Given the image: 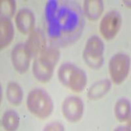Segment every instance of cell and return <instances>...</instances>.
I'll return each instance as SVG.
<instances>
[{
    "mask_svg": "<svg viewBox=\"0 0 131 131\" xmlns=\"http://www.w3.org/2000/svg\"><path fill=\"white\" fill-rule=\"evenodd\" d=\"M49 36L66 43L80 34L84 20L79 5L72 2L49 1L45 8Z\"/></svg>",
    "mask_w": 131,
    "mask_h": 131,
    "instance_id": "obj_1",
    "label": "cell"
},
{
    "mask_svg": "<svg viewBox=\"0 0 131 131\" xmlns=\"http://www.w3.org/2000/svg\"><path fill=\"white\" fill-rule=\"evenodd\" d=\"M60 57V53L54 47H46L36 57L33 63V74L41 83L49 81L53 75L54 70Z\"/></svg>",
    "mask_w": 131,
    "mask_h": 131,
    "instance_id": "obj_2",
    "label": "cell"
},
{
    "mask_svg": "<svg viewBox=\"0 0 131 131\" xmlns=\"http://www.w3.org/2000/svg\"><path fill=\"white\" fill-rule=\"evenodd\" d=\"M58 78L64 86L75 92L83 91L86 85L85 72L71 63L62 64L58 70Z\"/></svg>",
    "mask_w": 131,
    "mask_h": 131,
    "instance_id": "obj_3",
    "label": "cell"
},
{
    "mask_svg": "<svg viewBox=\"0 0 131 131\" xmlns=\"http://www.w3.org/2000/svg\"><path fill=\"white\" fill-rule=\"evenodd\" d=\"M26 104L30 112L39 119H46L53 111L52 98L41 89H35L30 91L27 97Z\"/></svg>",
    "mask_w": 131,
    "mask_h": 131,
    "instance_id": "obj_4",
    "label": "cell"
},
{
    "mask_svg": "<svg viewBox=\"0 0 131 131\" xmlns=\"http://www.w3.org/2000/svg\"><path fill=\"white\" fill-rule=\"evenodd\" d=\"M104 45L98 36L90 37L85 44L83 57L86 64L93 70H98L104 64Z\"/></svg>",
    "mask_w": 131,
    "mask_h": 131,
    "instance_id": "obj_5",
    "label": "cell"
},
{
    "mask_svg": "<svg viewBox=\"0 0 131 131\" xmlns=\"http://www.w3.org/2000/svg\"><path fill=\"white\" fill-rule=\"evenodd\" d=\"M130 66V58L126 54H115L111 58L109 62V72L114 83L119 85L125 80L129 73Z\"/></svg>",
    "mask_w": 131,
    "mask_h": 131,
    "instance_id": "obj_6",
    "label": "cell"
},
{
    "mask_svg": "<svg viewBox=\"0 0 131 131\" xmlns=\"http://www.w3.org/2000/svg\"><path fill=\"white\" fill-rule=\"evenodd\" d=\"M122 17L117 10H112L104 16L100 24V32L106 40H112L121 29Z\"/></svg>",
    "mask_w": 131,
    "mask_h": 131,
    "instance_id": "obj_7",
    "label": "cell"
},
{
    "mask_svg": "<svg viewBox=\"0 0 131 131\" xmlns=\"http://www.w3.org/2000/svg\"><path fill=\"white\" fill-rule=\"evenodd\" d=\"M84 104L83 100L76 96H70L64 99L62 105V112L70 123H76L83 117Z\"/></svg>",
    "mask_w": 131,
    "mask_h": 131,
    "instance_id": "obj_8",
    "label": "cell"
},
{
    "mask_svg": "<svg viewBox=\"0 0 131 131\" xmlns=\"http://www.w3.org/2000/svg\"><path fill=\"white\" fill-rule=\"evenodd\" d=\"M31 55L27 49L26 44L18 43L11 51V61L16 72L24 73L29 68Z\"/></svg>",
    "mask_w": 131,
    "mask_h": 131,
    "instance_id": "obj_9",
    "label": "cell"
},
{
    "mask_svg": "<svg viewBox=\"0 0 131 131\" xmlns=\"http://www.w3.org/2000/svg\"><path fill=\"white\" fill-rule=\"evenodd\" d=\"M46 40L43 32L40 29L34 30L29 35L26 46L31 58L37 57L46 48Z\"/></svg>",
    "mask_w": 131,
    "mask_h": 131,
    "instance_id": "obj_10",
    "label": "cell"
},
{
    "mask_svg": "<svg viewBox=\"0 0 131 131\" xmlns=\"http://www.w3.org/2000/svg\"><path fill=\"white\" fill-rule=\"evenodd\" d=\"M36 18L34 13L27 8L18 10L15 17V23L18 30L23 34L31 33L34 30Z\"/></svg>",
    "mask_w": 131,
    "mask_h": 131,
    "instance_id": "obj_11",
    "label": "cell"
},
{
    "mask_svg": "<svg viewBox=\"0 0 131 131\" xmlns=\"http://www.w3.org/2000/svg\"><path fill=\"white\" fill-rule=\"evenodd\" d=\"M14 26L10 18L1 17L0 19V49L3 50L10 45L14 37Z\"/></svg>",
    "mask_w": 131,
    "mask_h": 131,
    "instance_id": "obj_12",
    "label": "cell"
},
{
    "mask_svg": "<svg viewBox=\"0 0 131 131\" xmlns=\"http://www.w3.org/2000/svg\"><path fill=\"white\" fill-rule=\"evenodd\" d=\"M112 87V82L105 79L98 81L90 86L88 91V97L91 100H96L104 96Z\"/></svg>",
    "mask_w": 131,
    "mask_h": 131,
    "instance_id": "obj_13",
    "label": "cell"
},
{
    "mask_svg": "<svg viewBox=\"0 0 131 131\" xmlns=\"http://www.w3.org/2000/svg\"><path fill=\"white\" fill-rule=\"evenodd\" d=\"M85 16L90 20H96L104 11V3L101 0H86L83 3Z\"/></svg>",
    "mask_w": 131,
    "mask_h": 131,
    "instance_id": "obj_14",
    "label": "cell"
},
{
    "mask_svg": "<svg viewBox=\"0 0 131 131\" xmlns=\"http://www.w3.org/2000/svg\"><path fill=\"white\" fill-rule=\"evenodd\" d=\"M7 99L14 106H19L23 99V91L18 83L10 82L6 89Z\"/></svg>",
    "mask_w": 131,
    "mask_h": 131,
    "instance_id": "obj_15",
    "label": "cell"
},
{
    "mask_svg": "<svg viewBox=\"0 0 131 131\" xmlns=\"http://www.w3.org/2000/svg\"><path fill=\"white\" fill-rule=\"evenodd\" d=\"M115 115L117 119L120 122L128 121L130 117V103L127 98H122L115 104Z\"/></svg>",
    "mask_w": 131,
    "mask_h": 131,
    "instance_id": "obj_16",
    "label": "cell"
},
{
    "mask_svg": "<svg viewBox=\"0 0 131 131\" xmlns=\"http://www.w3.org/2000/svg\"><path fill=\"white\" fill-rule=\"evenodd\" d=\"M20 117L18 113L13 110H8L4 113L2 117V125L5 130H16L19 126Z\"/></svg>",
    "mask_w": 131,
    "mask_h": 131,
    "instance_id": "obj_17",
    "label": "cell"
},
{
    "mask_svg": "<svg viewBox=\"0 0 131 131\" xmlns=\"http://www.w3.org/2000/svg\"><path fill=\"white\" fill-rule=\"evenodd\" d=\"M1 17L11 18L14 16L16 10V2L13 0L1 1L0 4Z\"/></svg>",
    "mask_w": 131,
    "mask_h": 131,
    "instance_id": "obj_18",
    "label": "cell"
},
{
    "mask_svg": "<svg viewBox=\"0 0 131 131\" xmlns=\"http://www.w3.org/2000/svg\"><path fill=\"white\" fill-rule=\"evenodd\" d=\"M44 130H58L63 131L64 130V127L59 122H52L51 123L48 124L44 128Z\"/></svg>",
    "mask_w": 131,
    "mask_h": 131,
    "instance_id": "obj_19",
    "label": "cell"
}]
</instances>
